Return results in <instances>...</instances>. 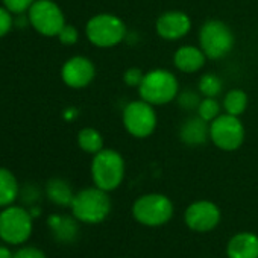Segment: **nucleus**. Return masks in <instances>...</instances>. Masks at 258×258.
Returning <instances> with one entry per match:
<instances>
[{
	"mask_svg": "<svg viewBox=\"0 0 258 258\" xmlns=\"http://www.w3.org/2000/svg\"><path fill=\"white\" fill-rule=\"evenodd\" d=\"M198 115L208 123H211L214 118H217L220 115V105L216 100V97L202 99L199 106H198Z\"/></svg>",
	"mask_w": 258,
	"mask_h": 258,
	"instance_id": "nucleus-23",
	"label": "nucleus"
},
{
	"mask_svg": "<svg viewBox=\"0 0 258 258\" xmlns=\"http://www.w3.org/2000/svg\"><path fill=\"white\" fill-rule=\"evenodd\" d=\"M143 78H145V73L140 69H129L123 75V81L129 87H140V84L143 82Z\"/></svg>",
	"mask_w": 258,
	"mask_h": 258,
	"instance_id": "nucleus-29",
	"label": "nucleus"
},
{
	"mask_svg": "<svg viewBox=\"0 0 258 258\" xmlns=\"http://www.w3.org/2000/svg\"><path fill=\"white\" fill-rule=\"evenodd\" d=\"M173 204L172 201L161 193H149L140 196L133 205L134 219L151 228L163 226L173 217Z\"/></svg>",
	"mask_w": 258,
	"mask_h": 258,
	"instance_id": "nucleus-4",
	"label": "nucleus"
},
{
	"mask_svg": "<svg viewBox=\"0 0 258 258\" xmlns=\"http://www.w3.org/2000/svg\"><path fill=\"white\" fill-rule=\"evenodd\" d=\"M34 232V217L28 208L10 205L0 211V240L10 246L25 244Z\"/></svg>",
	"mask_w": 258,
	"mask_h": 258,
	"instance_id": "nucleus-2",
	"label": "nucleus"
},
{
	"mask_svg": "<svg viewBox=\"0 0 258 258\" xmlns=\"http://www.w3.org/2000/svg\"><path fill=\"white\" fill-rule=\"evenodd\" d=\"M247 106V96L241 90H231L223 99V108L228 114L238 117Z\"/></svg>",
	"mask_w": 258,
	"mask_h": 258,
	"instance_id": "nucleus-21",
	"label": "nucleus"
},
{
	"mask_svg": "<svg viewBox=\"0 0 258 258\" xmlns=\"http://www.w3.org/2000/svg\"><path fill=\"white\" fill-rule=\"evenodd\" d=\"M222 219L220 208L211 201H196L190 204L184 214L185 225L195 232L213 231Z\"/></svg>",
	"mask_w": 258,
	"mask_h": 258,
	"instance_id": "nucleus-11",
	"label": "nucleus"
},
{
	"mask_svg": "<svg viewBox=\"0 0 258 258\" xmlns=\"http://www.w3.org/2000/svg\"><path fill=\"white\" fill-rule=\"evenodd\" d=\"M78 219L72 216L62 214H52L47 217V226L53 235V238L59 243H73L79 235V225Z\"/></svg>",
	"mask_w": 258,
	"mask_h": 258,
	"instance_id": "nucleus-15",
	"label": "nucleus"
},
{
	"mask_svg": "<svg viewBox=\"0 0 258 258\" xmlns=\"http://www.w3.org/2000/svg\"><path fill=\"white\" fill-rule=\"evenodd\" d=\"M20 190L16 175L7 167H0V208L14 205L20 196Z\"/></svg>",
	"mask_w": 258,
	"mask_h": 258,
	"instance_id": "nucleus-19",
	"label": "nucleus"
},
{
	"mask_svg": "<svg viewBox=\"0 0 258 258\" xmlns=\"http://www.w3.org/2000/svg\"><path fill=\"white\" fill-rule=\"evenodd\" d=\"M140 96L151 105H166L178 96V81L167 70L157 69L145 75L139 87Z\"/></svg>",
	"mask_w": 258,
	"mask_h": 258,
	"instance_id": "nucleus-5",
	"label": "nucleus"
},
{
	"mask_svg": "<svg viewBox=\"0 0 258 258\" xmlns=\"http://www.w3.org/2000/svg\"><path fill=\"white\" fill-rule=\"evenodd\" d=\"M123 124L131 136L137 139H146L155 131L157 114L152 105L146 100H136L127 103L123 109Z\"/></svg>",
	"mask_w": 258,
	"mask_h": 258,
	"instance_id": "nucleus-10",
	"label": "nucleus"
},
{
	"mask_svg": "<svg viewBox=\"0 0 258 258\" xmlns=\"http://www.w3.org/2000/svg\"><path fill=\"white\" fill-rule=\"evenodd\" d=\"M72 214L81 222L88 225H96L103 222L111 213V199L108 191L99 187L82 188L75 193L73 202L70 205Z\"/></svg>",
	"mask_w": 258,
	"mask_h": 258,
	"instance_id": "nucleus-1",
	"label": "nucleus"
},
{
	"mask_svg": "<svg viewBox=\"0 0 258 258\" xmlns=\"http://www.w3.org/2000/svg\"><path fill=\"white\" fill-rule=\"evenodd\" d=\"M205 58L207 56L202 49H198L195 46H182L176 50L173 61L178 70L184 73H195L204 67Z\"/></svg>",
	"mask_w": 258,
	"mask_h": 258,
	"instance_id": "nucleus-17",
	"label": "nucleus"
},
{
	"mask_svg": "<svg viewBox=\"0 0 258 258\" xmlns=\"http://www.w3.org/2000/svg\"><path fill=\"white\" fill-rule=\"evenodd\" d=\"M208 137H210L208 121H205L199 115L187 118L179 129V139L187 146H201L208 140Z\"/></svg>",
	"mask_w": 258,
	"mask_h": 258,
	"instance_id": "nucleus-16",
	"label": "nucleus"
},
{
	"mask_svg": "<svg viewBox=\"0 0 258 258\" xmlns=\"http://www.w3.org/2000/svg\"><path fill=\"white\" fill-rule=\"evenodd\" d=\"M0 258H14V252L8 247V244H0Z\"/></svg>",
	"mask_w": 258,
	"mask_h": 258,
	"instance_id": "nucleus-31",
	"label": "nucleus"
},
{
	"mask_svg": "<svg viewBox=\"0 0 258 258\" xmlns=\"http://www.w3.org/2000/svg\"><path fill=\"white\" fill-rule=\"evenodd\" d=\"M199 41L205 56L211 59H219L231 52L234 46V35L229 26L223 22L210 20L201 28Z\"/></svg>",
	"mask_w": 258,
	"mask_h": 258,
	"instance_id": "nucleus-7",
	"label": "nucleus"
},
{
	"mask_svg": "<svg viewBox=\"0 0 258 258\" xmlns=\"http://www.w3.org/2000/svg\"><path fill=\"white\" fill-rule=\"evenodd\" d=\"M228 258H258V235L243 231L234 234L226 243Z\"/></svg>",
	"mask_w": 258,
	"mask_h": 258,
	"instance_id": "nucleus-14",
	"label": "nucleus"
},
{
	"mask_svg": "<svg viewBox=\"0 0 258 258\" xmlns=\"http://www.w3.org/2000/svg\"><path fill=\"white\" fill-rule=\"evenodd\" d=\"M91 178L96 187L112 191L124 178V161L121 155L112 149H102L91 161Z\"/></svg>",
	"mask_w": 258,
	"mask_h": 258,
	"instance_id": "nucleus-3",
	"label": "nucleus"
},
{
	"mask_svg": "<svg viewBox=\"0 0 258 258\" xmlns=\"http://www.w3.org/2000/svg\"><path fill=\"white\" fill-rule=\"evenodd\" d=\"M178 102H179V106H181V108H184V109H187V111H191V109H196V108L199 106L201 99H199V96H198L195 91L187 90V91H184V93L179 94Z\"/></svg>",
	"mask_w": 258,
	"mask_h": 258,
	"instance_id": "nucleus-26",
	"label": "nucleus"
},
{
	"mask_svg": "<svg viewBox=\"0 0 258 258\" xmlns=\"http://www.w3.org/2000/svg\"><path fill=\"white\" fill-rule=\"evenodd\" d=\"M210 139L222 151H237L244 142V127L238 117L220 114L210 123Z\"/></svg>",
	"mask_w": 258,
	"mask_h": 258,
	"instance_id": "nucleus-9",
	"label": "nucleus"
},
{
	"mask_svg": "<svg viewBox=\"0 0 258 258\" xmlns=\"http://www.w3.org/2000/svg\"><path fill=\"white\" fill-rule=\"evenodd\" d=\"M121 258H123V256H121Z\"/></svg>",
	"mask_w": 258,
	"mask_h": 258,
	"instance_id": "nucleus-32",
	"label": "nucleus"
},
{
	"mask_svg": "<svg viewBox=\"0 0 258 258\" xmlns=\"http://www.w3.org/2000/svg\"><path fill=\"white\" fill-rule=\"evenodd\" d=\"M37 2V0H2L4 7L13 13L14 16L17 14H25L29 11V8Z\"/></svg>",
	"mask_w": 258,
	"mask_h": 258,
	"instance_id": "nucleus-24",
	"label": "nucleus"
},
{
	"mask_svg": "<svg viewBox=\"0 0 258 258\" xmlns=\"http://www.w3.org/2000/svg\"><path fill=\"white\" fill-rule=\"evenodd\" d=\"M29 25L44 37H58L66 25L64 14L53 0H37L28 11Z\"/></svg>",
	"mask_w": 258,
	"mask_h": 258,
	"instance_id": "nucleus-8",
	"label": "nucleus"
},
{
	"mask_svg": "<svg viewBox=\"0 0 258 258\" xmlns=\"http://www.w3.org/2000/svg\"><path fill=\"white\" fill-rule=\"evenodd\" d=\"M157 32L161 38L173 41L185 37L191 28V22L187 14L181 11H169L158 17Z\"/></svg>",
	"mask_w": 258,
	"mask_h": 258,
	"instance_id": "nucleus-13",
	"label": "nucleus"
},
{
	"mask_svg": "<svg viewBox=\"0 0 258 258\" xmlns=\"http://www.w3.org/2000/svg\"><path fill=\"white\" fill-rule=\"evenodd\" d=\"M44 193L47 199L58 207H70L75 198L72 185L62 178H52L47 181Z\"/></svg>",
	"mask_w": 258,
	"mask_h": 258,
	"instance_id": "nucleus-18",
	"label": "nucleus"
},
{
	"mask_svg": "<svg viewBox=\"0 0 258 258\" xmlns=\"http://www.w3.org/2000/svg\"><path fill=\"white\" fill-rule=\"evenodd\" d=\"M78 145L84 152L96 155L97 152H100L103 149V139H102L100 133L96 131V129L84 127L78 134Z\"/></svg>",
	"mask_w": 258,
	"mask_h": 258,
	"instance_id": "nucleus-20",
	"label": "nucleus"
},
{
	"mask_svg": "<svg viewBox=\"0 0 258 258\" xmlns=\"http://www.w3.org/2000/svg\"><path fill=\"white\" fill-rule=\"evenodd\" d=\"M20 196L23 198V201L28 204V205H35V202L40 199V190L35 187V185H26L25 188L20 190Z\"/></svg>",
	"mask_w": 258,
	"mask_h": 258,
	"instance_id": "nucleus-30",
	"label": "nucleus"
},
{
	"mask_svg": "<svg viewBox=\"0 0 258 258\" xmlns=\"http://www.w3.org/2000/svg\"><path fill=\"white\" fill-rule=\"evenodd\" d=\"M78 38H79L78 29L72 25H67V23L64 25V28L58 34V40L66 46H73L75 43H78Z\"/></svg>",
	"mask_w": 258,
	"mask_h": 258,
	"instance_id": "nucleus-27",
	"label": "nucleus"
},
{
	"mask_svg": "<svg viewBox=\"0 0 258 258\" xmlns=\"http://www.w3.org/2000/svg\"><path fill=\"white\" fill-rule=\"evenodd\" d=\"M87 38L97 47H112L123 41L126 35L124 23L112 14H97L91 17L85 28Z\"/></svg>",
	"mask_w": 258,
	"mask_h": 258,
	"instance_id": "nucleus-6",
	"label": "nucleus"
},
{
	"mask_svg": "<svg viewBox=\"0 0 258 258\" xmlns=\"http://www.w3.org/2000/svg\"><path fill=\"white\" fill-rule=\"evenodd\" d=\"M14 258H47V255L37 246H23L14 252Z\"/></svg>",
	"mask_w": 258,
	"mask_h": 258,
	"instance_id": "nucleus-28",
	"label": "nucleus"
},
{
	"mask_svg": "<svg viewBox=\"0 0 258 258\" xmlns=\"http://www.w3.org/2000/svg\"><path fill=\"white\" fill-rule=\"evenodd\" d=\"M199 91L205 96V97H216L220 94L222 91V79L214 75V73H208L204 75L199 81Z\"/></svg>",
	"mask_w": 258,
	"mask_h": 258,
	"instance_id": "nucleus-22",
	"label": "nucleus"
},
{
	"mask_svg": "<svg viewBox=\"0 0 258 258\" xmlns=\"http://www.w3.org/2000/svg\"><path fill=\"white\" fill-rule=\"evenodd\" d=\"M14 28V14L5 7H0V38H4Z\"/></svg>",
	"mask_w": 258,
	"mask_h": 258,
	"instance_id": "nucleus-25",
	"label": "nucleus"
},
{
	"mask_svg": "<svg viewBox=\"0 0 258 258\" xmlns=\"http://www.w3.org/2000/svg\"><path fill=\"white\" fill-rule=\"evenodd\" d=\"M96 69L85 56H73L67 59L61 69V78L70 88H84L94 79Z\"/></svg>",
	"mask_w": 258,
	"mask_h": 258,
	"instance_id": "nucleus-12",
	"label": "nucleus"
}]
</instances>
